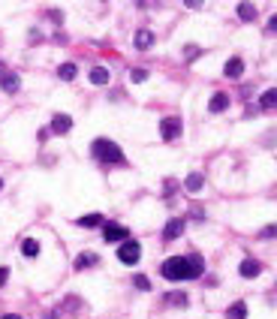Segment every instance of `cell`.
Masks as SVG:
<instances>
[{"mask_svg": "<svg viewBox=\"0 0 277 319\" xmlns=\"http://www.w3.org/2000/svg\"><path fill=\"white\" fill-rule=\"evenodd\" d=\"M202 271H205L202 256H169L160 265V274L166 280H193V277H202Z\"/></svg>", "mask_w": 277, "mask_h": 319, "instance_id": "1", "label": "cell"}, {"mask_svg": "<svg viewBox=\"0 0 277 319\" xmlns=\"http://www.w3.org/2000/svg\"><path fill=\"white\" fill-rule=\"evenodd\" d=\"M259 109H265V112L277 109V87H268V90L259 96Z\"/></svg>", "mask_w": 277, "mask_h": 319, "instance_id": "13", "label": "cell"}, {"mask_svg": "<svg viewBox=\"0 0 277 319\" xmlns=\"http://www.w3.org/2000/svg\"><path fill=\"white\" fill-rule=\"evenodd\" d=\"M130 78H133V81H148V69H133Z\"/></svg>", "mask_w": 277, "mask_h": 319, "instance_id": "24", "label": "cell"}, {"mask_svg": "<svg viewBox=\"0 0 277 319\" xmlns=\"http://www.w3.org/2000/svg\"><path fill=\"white\" fill-rule=\"evenodd\" d=\"M139 256H142L139 241H124V244L118 247V259H121L124 265H136V262H139Z\"/></svg>", "mask_w": 277, "mask_h": 319, "instance_id": "4", "label": "cell"}, {"mask_svg": "<svg viewBox=\"0 0 277 319\" xmlns=\"http://www.w3.org/2000/svg\"><path fill=\"white\" fill-rule=\"evenodd\" d=\"M238 18L241 21H253L256 18V6L253 3H238Z\"/></svg>", "mask_w": 277, "mask_h": 319, "instance_id": "18", "label": "cell"}, {"mask_svg": "<svg viewBox=\"0 0 277 319\" xmlns=\"http://www.w3.org/2000/svg\"><path fill=\"white\" fill-rule=\"evenodd\" d=\"M226 109H229V96H226V93H211V99H208V112L220 115V112H226Z\"/></svg>", "mask_w": 277, "mask_h": 319, "instance_id": "10", "label": "cell"}, {"mask_svg": "<svg viewBox=\"0 0 277 319\" xmlns=\"http://www.w3.org/2000/svg\"><path fill=\"white\" fill-rule=\"evenodd\" d=\"M3 319H21V316H18V313H6Z\"/></svg>", "mask_w": 277, "mask_h": 319, "instance_id": "29", "label": "cell"}, {"mask_svg": "<svg viewBox=\"0 0 277 319\" xmlns=\"http://www.w3.org/2000/svg\"><path fill=\"white\" fill-rule=\"evenodd\" d=\"M18 87H21V78L15 72H3L0 75V90L3 93H18Z\"/></svg>", "mask_w": 277, "mask_h": 319, "instance_id": "8", "label": "cell"}, {"mask_svg": "<svg viewBox=\"0 0 277 319\" xmlns=\"http://www.w3.org/2000/svg\"><path fill=\"white\" fill-rule=\"evenodd\" d=\"M166 301H169V304H178V307H187V295H181V292H178V295H169Z\"/></svg>", "mask_w": 277, "mask_h": 319, "instance_id": "23", "label": "cell"}, {"mask_svg": "<svg viewBox=\"0 0 277 319\" xmlns=\"http://www.w3.org/2000/svg\"><path fill=\"white\" fill-rule=\"evenodd\" d=\"M90 151H94V157H97L100 163H112V166H124V163H127L124 151H121L112 139H97Z\"/></svg>", "mask_w": 277, "mask_h": 319, "instance_id": "2", "label": "cell"}, {"mask_svg": "<svg viewBox=\"0 0 277 319\" xmlns=\"http://www.w3.org/2000/svg\"><path fill=\"white\" fill-rule=\"evenodd\" d=\"M181 232H184V220L181 217H172L166 223V229H163V241H175V238H181Z\"/></svg>", "mask_w": 277, "mask_h": 319, "instance_id": "7", "label": "cell"}, {"mask_svg": "<svg viewBox=\"0 0 277 319\" xmlns=\"http://www.w3.org/2000/svg\"><path fill=\"white\" fill-rule=\"evenodd\" d=\"M154 30H148V27H142V30H136V48L139 51H148L151 45H154Z\"/></svg>", "mask_w": 277, "mask_h": 319, "instance_id": "9", "label": "cell"}, {"mask_svg": "<svg viewBox=\"0 0 277 319\" xmlns=\"http://www.w3.org/2000/svg\"><path fill=\"white\" fill-rule=\"evenodd\" d=\"M78 226H84V229L103 226V214H84V217H78Z\"/></svg>", "mask_w": 277, "mask_h": 319, "instance_id": "20", "label": "cell"}, {"mask_svg": "<svg viewBox=\"0 0 277 319\" xmlns=\"http://www.w3.org/2000/svg\"><path fill=\"white\" fill-rule=\"evenodd\" d=\"M181 130H184V127H181V121H178V118H163V121H160V136H163L166 142L178 139V136H181Z\"/></svg>", "mask_w": 277, "mask_h": 319, "instance_id": "5", "label": "cell"}, {"mask_svg": "<svg viewBox=\"0 0 277 319\" xmlns=\"http://www.w3.org/2000/svg\"><path fill=\"white\" fill-rule=\"evenodd\" d=\"M0 190H3V181H0Z\"/></svg>", "mask_w": 277, "mask_h": 319, "instance_id": "30", "label": "cell"}, {"mask_svg": "<svg viewBox=\"0 0 277 319\" xmlns=\"http://www.w3.org/2000/svg\"><path fill=\"white\" fill-rule=\"evenodd\" d=\"M238 271H241V277H259V274H262V265H259L256 259H244Z\"/></svg>", "mask_w": 277, "mask_h": 319, "instance_id": "12", "label": "cell"}, {"mask_svg": "<svg viewBox=\"0 0 277 319\" xmlns=\"http://www.w3.org/2000/svg\"><path fill=\"white\" fill-rule=\"evenodd\" d=\"M229 78H241V72H244V60L241 57H232L229 63H226V69H223Z\"/></svg>", "mask_w": 277, "mask_h": 319, "instance_id": "14", "label": "cell"}, {"mask_svg": "<svg viewBox=\"0 0 277 319\" xmlns=\"http://www.w3.org/2000/svg\"><path fill=\"white\" fill-rule=\"evenodd\" d=\"M196 54H199V45H187V51H184V57H187V60H193Z\"/></svg>", "mask_w": 277, "mask_h": 319, "instance_id": "25", "label": "cell"}, {"mask_svg": "<svg viewBox=\"0 0 277 319\" xmlns=\"http://www.w3.org/2000/svg\"><path fill=\"white\" fill-rule=\"evenodd\" d=\"M90 84H109V69L106 66H94L90 69Z\"/></svg>", "mask_w": 277, "mask_h": 319, "instance_id": "17", "label": "cell"}, {"mask_svg": "<svg viewBox=\"0 0 277 319\" xmlns=\"http://www.w3.org/2000/svg\"><path fill=\"white\" fill-rule=\"evenodd\" d=\"M226 319H247V301H235V304H229Z\"/></svg>", "mask_w": 277, "mask_h": 319, "instance_id": "16", "label": "cell"}, {"mask_svg": "<svg viewBox=\"0 0 277 319\" xmlns=\"http://www.w3.org/2000/svg\"><path fill=\"white\" fill-rule=\"evenodd\" d=\"M268 30H271V33H277V15H271V21H268Z\"/></svg>", "mask_w": 277, "mask_h": 319, "instance_id": "28", "label": "cell"}, {"mask_svg": "<svg viewBox=\"0 0 277 319\" xmlns=\"http://www.w3.org/2000/svg\"><path fill=\"white\" fill-rule=\"evenodd\" d=\"M6 280H9V268H6V265H0V286H3Z\"/></svg>", "mask_w": 277, "mask_h": 319, "instance_id": "27", "label": "cell"}, {"mask_svg": "<svg viewBox=\"0 0 277 319\" xmlns=\"http://www.w3.org/2000/svg\"><path fill=\"white\" fill-rule=\"evenodd\" d=\"M69 130H72V118H69V115H63V112H57V115L51 118V133L63 136V133H69Z\"/></svg>", "mask_w": 277, "mask_h": 319, "instance_id": "6", "label": "cell"}, {"mask_svg": "<svg viewBox=\"0 0 277 319\" xmlns=\"http://www.w3.org/2000/svg\"><path fill=\"white\" fill-rule=\"evenodd\" d=\"M100 259H97V253H78L75 256V271H87V268H94Z\"/></svg>", "mask_w": 277, "mask_h": 319, "instance_id": "11", "label": "cell"}, {"mask_svg": "<svg viewBox=\"0 0 277 319\" xmlns=\"http://www.w3.org/2000/svg\"><path fill=\"white\" fill-rule=\"evenodd\" d=\"M133 286L142 289V292H148V289H151V280H148L145 274H136V277H133Z\"/></svg>", "mask_w": 277, "mask_h": 319, "instance_id": "22", "label": "cell"}, {"mask_svg": "<svg viewBox=\"0 0 277 319\" xmlns=\"http://www.w3.org/2000/svg\"><path fill=\"white\" fill-rule=\"evenodd\" d=\"M184 187H187V193H199V190L205 187V178H202L199 172H190V175H187V184H184Z\"/></svg>", "mask_w": 277, "mask_h": 319, "instance_id": "15", "label": "cell"}, {"mask_svg": "<svg viewBox=\"0 0 277 319\" xmlns=\"http://www.w3.org/2000/svg\"><path fill=\"white\" fill-rule=\"evenodd\" d=\"M75 72H78V66H75V63H60V66H57V75H60L63 81H72V78H75Z\"/></svg>", "mask_w": 277, "mask_h": 319, "instance_id": "19", "label": "cell"}, {"mask_svg": "<svg viewBox=\"0 0 277 319\" xmlns=\"http://www.w3.org/2000/svg\"><path fill=\"white\" fill-rule=\"evenodd\" d=\"M103 241H109V244H124V241H130V232H127V226H121V223H103Z\"/></svg>", "mask_w": 277, "mask_h": 319, "instance_id": "3", "label": "cell"}, {"mask_svg": "<svg viewBox=\"0 0 277 319\" xmlns=\"http://www.w3.org/2000/svg\"><path fill=\"white\" fill-rule=\"evenodd\" d=\"M262 238H277V226H265L262 229Z\"/></svg>", "mask_w": 277, "mask_h": 319, "instance_id": "26", "label": "cell"}, {"mask_svg": "<svg viewBox=\"0 0 277 319\" xmlns=\"http://www.w3.org/2000/svg\"><path fill=\"white\" fill-rule=\"evenodd\" d=\"M21 253H24V256H36V253H39V241H33V238H27V241L21 244Z\"/></svg>", "mask_w": 277, "mask_h": 319, "instance_id": "21", "label": "cell"}]
</instances>
